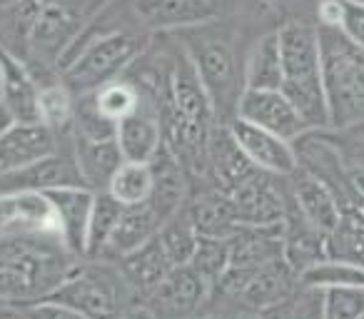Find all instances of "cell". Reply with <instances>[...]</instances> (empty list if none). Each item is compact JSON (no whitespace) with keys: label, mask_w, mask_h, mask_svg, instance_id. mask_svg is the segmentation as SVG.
Wrapping results in <instances>:
<instances>
[{"label":"cell","mask_w":364,"mask_h":319,"mask_svg":"<svg viewBox=\"0 0 364 319\" xmlns=\"http://www.w3.org/2000/svg\"><path fill=\"white\" fill-rule=\"evenodd\" d=\"M120 319H160L150 309V304H130V307L122 312Z\"/></svg>","instance_id":"b9f144b4"},{"label":"cell","mask_w":364,"mask_h":319,"mask_svg":"<svg viewBox=\"0 0 364 319\" xmlns=\"http://www.w3.org/2000/svg\"><path fill=\"white\" fill-rule=\"evenodd\" d=\"M77 262L80 257H75L60 237H0V299L23 307L50 297Z\"/></svg>","instance_id":"6da1fadb"},{"label":"cell","mask_w":364,"mask_h":319,"mask_svg":"<svg viewBox=\"0 0 364 319\" xmlns=\"http://www.w3.org/2000/svg\"><path fill=\"white\" fill-rule=\"evenodd\" d=\"M150 168H152V195L147 202L167 222L180 210H185V200H188V170L182 168V163L165 145L150 160Z\"/></svg>","instance_id":"44dd1931"},{"label":"cell","mask_w":364,"mask_h":319,"mask_svg":"<svg viewBox=\"0 0 364 319\" xmlns=\"http://www.w3.org/2000/svg\"><path fill=\"white\" fill-rule=\"evenodd\" d=\"M344 16V0H319L317 6V26L324 28H339Z\"/></svg>","instance_id":"ab89813d"},{"label":"cell","mask_w":364,"mask_h":319,"mask_svg":"<svg viewBox=\"0 0 364 319\" xmlns=\"http://www.w3.org/2000/svg\"><path fill=\"white\" fill-rule=\"evenodd\" d=\"M282 87V50L277 31L257 38L245 58V90H279Z\"/></svg>","instance_id":"4316f807"},{"label":"cell","mask_w":364,"mask_h":319,"mask_svg":"<svg viewBox=\"0 0 364 319\" xmlns=\"http://www.w3.org/2000/svg\"><path fill=\"white\" fill-rule=\"evenodd\" d=\"M107 193L125 207L147 202L152 195L150 163H122L107 183Z\"/></svg>","instance_id":"1f68e13d"},{"label":"cell","mask_w":364,"mask_h":319,"mask_svg":"<svg viewBox=\"0 0 364 319\" xmlns=\"http://www.w3.org/2000/svg\"><path fill=\"white\" fill-rule=\"evenodd\" d=\"M0 319H21V307L0 299Z\"/></svg>","instance_id":"7bdbcfd3"},{"label":"cell","mask_w":364,"mask_h":319,"mask_svg":"<svg viewBox=\"0 0 364 319\" xmlns=\"http://www.w3.org/2000/svg\"><path fill=\"white\" fill-rule=\"evenodd\" d=\"M319 319H364V287L319 289Z\"/></svg>","instance_id":"836d02e7"},{"label":"cell","mask_w":364,"mask_h":319,"mask_svg":"<svg viewBox=\"0 0 364 319\" xmlns=\"http://www.w3.org/2000/svg\"><path fill=\"white\" fill-rule=\"evenodd\" d=\"M157 237H160L162 247L167 249L170 259L175 262V267L190 264V259H193L195 249H198V242H200L198 229L193 227V222H190L185 210H180L175 217L167 220L160 227V232H157Z\"/></svg>","instance_id":"d6a6232c"},{"label":"cell","mask_w":364,"mask_h":319,"mask_svg":"<svg viewBox=\"0 0 364 319\" xmlns=\"http://www.w3.org/2000/svg\"><path fill=\"white\" fill-rule=\"evenodd\" d=\"M182 53L188 55L200 82L208 90L218 120L230 125L237 115V102L245 92V63L240 65L235 40L220 21L177 33Z\"/></svg>","instance_id":"7a4b0ae2"},{"label":"cell","mask_w":364,"mask_h":319,"mask_svg":"<svg viewBox=\"0 0 364 319\" xmlns=\"http://www.w3.org/2000/svg\"><path fill=\"white\" fill-rule=\"evenodd\" d=\"M87 3H90V0H16L13 11H16V23H23V21H28L33 13H38L41 8H48V6L73 8V11H80L82 16H85Z\"/></svg>","instance_id":"74e56055"},{"label":"cell","mask_w":364,"mask_h":319,"mask_svg":"<svg viewBox=\"0 0 364 319\" xmlns=\"http://www.w3.org/2000/svg\"><path fill=\"white\" fill-rule=\"evenodd\" d=\"M60 150V135L46 122H13L0 137V175H13Z\"/></svg>","instance_id":"4fadbf2b"},{"label":"cell","mask_w":364,"mask_h":319,"mask_svg":"<svg viewBox=\"0 0 364 319\" xmlns=\"http://www.w3.org/2000/svg\"><path fill=\"white\" fill-rule=\"evenodd\" d=\"M162 225H165V220L152 210L150 202L125 207L115 232H112L110 242H107V249H105V254H102V259H115L117 262V259L125 257V254L135 252L137 247L150 242V239L160 232Z\"/></svg>","instance_id":"484cf974"},{"label":"cell","mask_w":364,"mask_h":319,"mask_svg":"<svg viewBox=\"0 0 364 319\" xmlns=\"http://www.w3.org/2000/svg\"><path fill=\"white\" fill-rule=\"evenodd\" d=\"M344 137H347V142L344 145H337L342 147V152L347 155L349 165L357 170H364V122H359V125L354 127H347V130H339Z\"/></svg>","instance_id":"f35d334b"},{"label":"cell","mask_w":364,"mask_h":319,"mask_svg":"<svg viewBox=\"0 0 364 319\" xmlns=\"http://www.w3.org/2000/svg\"><path fill=\"white\" fill-rule=\"evenodd\" d=\"M210 292L213 287L193 264H180L147 294V304L160 319H190L200 314Z\"/></svg>","instance_id":"9c48e42d"},{"label":"cell","mask_w":364,"mask_h":319,"mask_svg":"<svg viewBox=\"0 0 364 319\" xmlns=\"http://www.w3.org/2000/svg\"><path fill=\"white\" fill-rule=\"evenodd\" d=\"M282 50V87L309 130H327L329 112L322 82V53L317 26L287 21L277 28Z\"/></svg>","instance_id":"3957f363"},{"label":"cell","mask_w":364,"mask_h":319,"mask_svg":"<svg viewBox=\"0 0 364 319\" xmlns=\"http://www.w3.org/2000/svg\"><path fill=\"white\" fill-rule=\"evenodd\" d=\"M230 132H232L240 150L245 152V157H247L259 173H267L272 178L284 180V178H292L299 170L297 150L284 137L262 130V127L252 125V122L240 120V117H235L230 122Z\"/></svg>","instance_id":"30bf717a"},{"label":"cell","mask_w":364,"mask_h":319,"mask_svg":"<svg viewBox=\"0 0 364 319\" xmlns=\"http://www.w3.org/2000/svg\"><path fill=\"white\" fill-rule=\"evenodd\" d=\"M352 188H354V193L359 195V200L364 202V170L352 168Z\"/></svg>","instance_id":"ee69618b"},{"label":"cell","mask_w":364,"mask_h":319,"mask_svg":"<svg viewBox=\"0 0 364 319\" xmlns=\"http://www.w3.org/2000/svg\"><path fill=\"white\" fill-rule=\"evenodd\" d=\"M142 55V40L125 31L90 33L73 43L60 60V80L80 95L100 90L102 85L122 77Z\"/></svg>","instance_id":"5b68a950"},{"label":"cell","mask_w":364,"mask_h":319,"mask_svg":"<svg viewBox=\"0 0 364 319\" xmlns=\"http://www.w3.org/2000/svg\"><path fill=\"white\" fill-rule=\"evenodd\" d=\"M299 287L329 289V287H364V267L339 257H324L299 274Z\"/></svg>","instance_id":"f1b7e54d"},{"label":"cell","mask_w":364,"mask_h":319,"mask_svg":"<svg viewBox=\"0 0 364 319\" xmlns=\"http://www.w3.org/2000/svg\"><path fill=\"white\" fill-rule=\"evenodd\" d=\"M16 6V0H0V8H13Z\"/></svg>","instance_id":"7dc6e473"},{"label":"cell","mask_w":364,"mask_h":319,"mask_svg":"<svg viewBox=\"0 0 364 319\" xmlns=\"http://www.w3.org/2000/svg\"><path fill=\"white\" fill-rule=\"evenodd\" d=\"M235 117L252 122L267 132H274L289 142L309 132L304 117L299 115V110L282 90H245L237 102Z\"/></svg>","instance_id":"7c38bea8"},{"label":"cell","mask_w":364,"mask_h":319,"mask_svg":"<svg viewBox=\"0 0 364 319\" xmlns=\"http://www.w3.org/2000/svg\"><path fill=\"white\" fill-rule=\"evenodd\" d=\"M70 147L85 185L95 193L107 190L115 170L125 163L115 137H82L70 132Z\"/></svg>","instance_id":"7402d4cb"},{"label":"cell","mask_w":364,"mask_h":319,"mask_svg":"<svg viewBox=\"0 0 364 319\" xmlns=\"http://www.w3.org/2000/svg\"><path fill=\"white\" fill-rule=\"evenodd\" d=\"M82 13L63 6H48L33 13L28 21L18 23L21 36L33 60L60 65L63 55L82 33Z\"/></svg>","instance_id":"ba28073f"},{"label":"cell","mask_w":364,"mask_h":319,"mask_svg":"<svg viewBox=\"0 0 364 319\" xmlns=\"http://www.w3.org/2000/svg\"><path fill=\"white\" fill-rule=\"evenodd\" d=\"M294 284H299V274L282 257L257 269L228 267L220 282L213 287L210 297L223 294L228 302H235L237 307L264 312L284 302L292 294Z\"/></svg>","instance_id":"52a82bcc"},{"label":"cell","mask_w":364,"mask_h":319,"mask_svg":"<svg viewBox=\"0 0 364 319\" xmlns=\"http://www.w3.org/2000/svg\"><path fill=\"white\" fill-rule=\"evenodd\" d=\"M132 287L120 267L102 257H82L70 269L63 284L46 299H55L82 312L87 319H120L130 304Z\"/></svg>","instance_id":"8992f818"},{"label":"cell","mask_w":364,"mask_h":319,"mask_svg":"<svg viewBox=\"0 0 364 319\" xmlns=\"http://www.w3.org/2000/svg\"><path fill=\"white\" fill-rule=\"evenodd\" d=\"M115 140L120 145L125 163H150L152 157L160 152V147L165 145L160 125V107L150 95H145L140 110L132 112L122 122H117Z\"/></svg>","instance_id":"e0dca14e"},{"label":"cell","mask_w":364,"mask_h":319,"mask_svg":"<svg viewBox=\"0 0 364 319\" xmlns=\"http://www.w3.org/2000/svg\"><path fill=\"white\" fill-rule=\"evenodd\" d=\"M190 319H208V317H190Z\"/></svg>","instance_id":"681fc988"},{"label":"cell","mask_w":364,"mask_h":319,"mask_svg":"<svg viewBox=\"0 0 364 319\" xmlns=\"http://www.w3.org/2000/svg\"><path fill=\"white\" fill-rule=\"evenodd\" d=\"M77 110V95L63 80L41 82V122L58 135H70Z\"/></svg>","instance_id":"f546056e"},{"label":"cell","mask_w":364,"mask_h":319,"mask_svg":"<svg viewBox=\"0 0 364 319\" xmlns=\"http://www.w3.org/2000/svg\"><path fill=\"white\" fill-rule=\"evenodd\" d=\"M339 31L352 43H357L359 48H364V6L362 3L344 0V16H342V23H339Z\"/></svg>","instance_id":"8d00e7d4"},{"label":"cell","mask_w":364,"mask_h":319,"mask_svg":"<svg viewBox=\"0 0 364 319\" xmlns=\"http://www.w3.org/2000/svg\"><path fill=\"white\" fill-rule=\"evenodd\" d=\"M48 200L53 202L60 227V237L65 247L75 257H85L87 249V225H90L92 202H95V190L90 188H58L48 190Z\"/></svg>","instance_id":"ac0fdd59"},{"label":"cell","mask_w":364,"mask_h":319,"mask_svg":"<svg viewBox=\"0 0 364 319\" xmlns=\"http://www.w3.org/2000/svg\"><path fill=\"white\" fill-rule=\"evenodd\" d=\"M352 3H362V6H364V0H352Z\"/></svg>","instance_id":"c3c4849f"},{"label":"cell","mask_w":364,"mask_h":319,"mask_svg":"<svg viewBox=\"0 0 364 319\" xmlns=\"http://www.w3.org/2000/svg\"><path fill=\"white\" fill-rule=\"evenodd\" d=\"M255 173H257V168L240 150L232 132H230V125L218 122L213 130V137H210L208 150V175L213 178V188L230 195L245 180L252 178Z\"/></svg>","instance_id":"ffe728a7"},{"label":"cell","mask_w":364,"mask_h":319,"mask_svg":"<svg viewBox=\"0 0 364 319\" xmlns=\"http://www.w3.org/2000/svg\"><path fill=\"white\" fill-rule=\"evenodd\" d=\"M87 97L92 100L95 110L100 112L105 120L115 122V125L125 120V117H130L132 112L140 110V105L145 102V95H142V90L127 75H122V77H117V80L107 82V85H102L100 90L90 92Z\"/></svg>","instance_id":"83f0119b"},{"label":"cell","mask_w":364,"mask_h":319,"mask_svg":"<svg viewBox=\"0 0 364 319\" xmlns=\"http://www.w3.org/2000/svg\"><path fill=\"white\" fill-rule=\"evenodd\" d=\"M193 227L198 229L200 237H215V239H230L240 227L237 210H235L230 195L220 193V190H210L193 200L185 207Z\"/></svg>","instance_id":"d4e9b609"},{"label":"cell","mask_w":364,"mask_h":319,"mask_svg":"<svg viewBox=\"0 0 364 319\" xmlns=\"http://www.w3.org/2000/svg\"><path fill=\"white\" fill-rule=\"evenodd\" d=\"M117 267H120L122 277H125L127 284L132 287V292L150 294L152 289L175 269V262L170 259L167 249L162 247L160 237L155 234L150 242L137 247L135 252L117 259Z\"/></svg>","instance_id":"cb8c5ba5"},{"label":"cell","mask_w":364,"mask_h":319,"mask_svg":"<svg viewBox=\"0 0 364 319\" xmlns=\"http://www.w3.org/2000/svg\"><path fill=\"white\" fill-rule=\"evenodd\" d=\"M58 188H87L70 150H58L41 163L13 175H0V193H48Z\"/></svg>","instance_id":"9a60e30c"},{"label":"cell","mask_w":364,"mask_h":319,"mask_svg":"<svg viewBox=\"0 0 364 319\" xmlns=\"http://www.w3.org/2000/svg\"><path fill=\"white\" fill-rule=\"evenodd\" d=\"M247 3L255 11V16L262 18H282L287 16L289 6H292V0H247Z\"/></svg>","instance_id":"60d3db41"},{"label":"cell","mask_w":364,"mask_h":319,"mask_svg":"<svg viewBox=\"0 0 364 319\" xmlns=\"http://www.w3.org/2000/svg\"><path fill=\"white\" fill-rule=\"evenodd\" d=\"M21 314L23 319H87L82 312L63 302H55V299H38V302L23 304Z\"/></svg>","instance_id":"d590c367"},{"label":"cell","mask_w":364,"mask_h":319,"mask_svg":"<svg viewBox=\"0 0 364 319\" xmlns=\"http://www.w3.org/2000/svg\"><path fill=\"white\" fill-rule=\"evenodd\" d=\"M137 23L155 33H180L220 21V0H130Z\"/></svg>","instance_id":"8fae6325"},{"label":"cell","mask_w":364,"mask_h":319,"mask_svg":"<svg viewBox=\"0 0 364 319\" xmlns=\"http://www.w3.org/2000/svg\"><path fill=\"white\" fill-rule=\"evenodd\" d=\"M282 257L297 274L317 264L319 259L329 257L327 254V234L319 232L317 227L307 222L302 215L289 202L287 220H284L282 232Z\"/></svg>","instance_id":"603a6c76"},{"label":"cell","mask_w":364,"mask_h":319,"mask_svg":"<svg viewBox=\"0 0 364 319\" xmlns=\"http://www.w3.org/2000/svg\"><path fill=\"white\" fill-rule=\"evenodd\" d=\"M190 264H193V267L203 274V279L210 284V287H215V284L220 282V277L225 274V269L230 267L228 239L200 237L198 249H195Z\"/></svg>","instance_id":"e575fe53"},{"label":"cell","mask_w":364,"mask_h":319,"mask_svg":"<svg viewBox=\"0 0 364 319\" xmlns=\"http://www.w3.org/2000/svg\"><path fill=\"white\" fill-rule=\"evenodd\" d=\"M13 122H16V120H13V115L6 110V105H3V102H0V137H3V132H6L8 127L13 125Z\"/></svg>","instance_id":"bcb514c9"},{"label":"cell","mask_w":364,"mask_h":319,"mask_svg":"<svg viewBox=\"0 0 364 319\" xmlns=\"http://www.w3.org/2000/svg\"><path fill=\"white\" fill-rule=\"evenodd\" d=\"M317 36L329 127L347 130L364 122V48L339 28L317 26Z\"/></svg>","instance_id":"277c9868"},{"label":"cell","mask_w":364,"mask_h":319,"mask_svg":"<svg viewBox=\"0 0 364 319\" xmlns=\"http://www.w3.org/2000/svg\"><path fill=\"white\" fill-rule=\"evenodd\" d=\"M21 319H23V314H21Z\"/></svg>","instance_id":"f907efd6"},{"label":"cell","mask_w":364,"mask_h":319,"mask_svg":"<svg viewBox=\"0 0 364 319\" xmlns=\"http://www.w3.org/2000/svg\"><path fill=\"white\" fill-rule=\"evenodd\" d=\"M292 188H289V202L294 205L299 215L307 220L319 232L329 234L342 220V202L339 198L322 183L319 178L309 175L299 168L292 175Z\"/></svg>","instance_id":"d6986e66"},{"label":"cell","mask_w":364,"mask_h":319,"mask_svg":"<svg viewBox=\"0 0 364 319\" xmlns=\"http://www.w3.org/2000/svg\"><path fill=\"white\" fill-rule=\"evenodd\" d=\"M11 234L60 237L55 210L46 193H0V237Z\"/></svg>","instance_id":"5bb4252c"},{"label":"cell","mask_w":364,"mask_h":319,"mask_svg":"<svg viewBox=\"0 0 364 319\" xmlns=\"http://www.w3.org/2000/svg\"><path fill=\"white\" fill-rule=\"evenodd\" d=\"M0 102L16 122H41V82L6 48H0Z\"/></svg>","instance_id":"2e32d148"},{"label":"cell","mask_w":364,"mask_h":319,"mask_svg":"<svg viewBox=\"0 0 364 319\" xmlns=\"http://www.w3.org/2000/svg\"><path fill=\"white\" fill-rule=\"evenodd\" d=\"M125 205L117 202L107 190L95 193V202H92L90 225H87V249L85 257H102L110 242L112 232H115L117 222L122 217Z\"/></svg>","instance_id":"4dcf8cb0"},{"label":"cell","mask_w":364,"mask_h":319,"mask_svg":"<svg viewBox=\"0 0 364 319\" xmlns=\"http://www.w3.org/2000/svg\"><path fill=\"white\" fill-rule=\"evenodd\" d=\"M112 0H90L87 3V11H85V18H92V16H97V13H102L107 6H110Z\"/></svg>","instance_id":"f6af8a7d"}]
</instances>
